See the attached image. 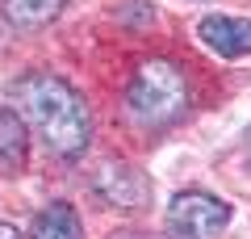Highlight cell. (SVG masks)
<instances>
[{
    "instance_id": "7a4b0ae2",
    "label": "cell",
    "mask_w": 251,
    "mask_h": 239,
    "mask_svg": "<svg viewBox=\"0 0 251 239\" xmlns=\"http://www.w3.org/2000/svg\"><path fill=\"white\" fill-rule=\"evenodd\" d=\"M126 109L138 126H172L188 109V80L168 59H143L126 84Z\"/></svg>"
},
{
    "instance_id": "277c9868",
    "label": "cell",
    "mask_w": 251,
    "mask_h": 239,
    "mask_svg": "<svg viewBox=\"0 0 251 239\" xmlns=\"http://www.w3.org/2000/svg\"><path fill=\"white\" fill-rule=\"evenodd\" d=\"M92 189L100 193V202L122 206V210H134L151 197V180L143 168L126 164V159H100L97 172H92Z\"/></svg>"
},
{
    "instance_id": "30bf717a",
    "label": "cell",
    "mask_w": 251,
    "mask_h": 239,
    "mask_svg": "<svg viewBox=\"0 0 251 239\" xmlns=\"http://www.w3.org/2000/svg\"><path fill=\"white\" fill-rule=\"evenodd\" d=\"M247 168H251V134H247Z\"/></svg>"
},
{
    "instance_id": "3957f363",
    "label": "cell",
    "mask_w": 251,
    "mask_h": 239,
    "mask_svg": "<svg viewBox=\"0 0 251 239\" xmlns=\"http://www.w3.org/2000/svg\"><path fill=\"white\" fill-rule=\"evenodd\" d=\"M168 227H172L176 239H218L230 227V206L222 197H214V193L184 189L168 206Z\"/></svg>"
},
{
    "instance_id": "ba28073f",
    "label": "cell",
    "mask_w": 251,
    "mask_h": 239,
    "mask_svg": "<svg viewBox=\"0 0 251 239\" xmlns=\"http://www.w3.org/2000/svg\"><path fill=\"white\" fill-rule=\"evenodd\" d=\"M63 9H67V0H4V4H0L4 21L17 26V30H42V26H50Z\"/></svg>"
},
{
    "instance_id": "9c48e42d",
    "label": "cell",
    "mask_w": 251,
    "mask_h": 239,
    "mask_svg": "<svg viewBox=\"0 0 251 239\" xmlns=\"http://www.w3.org/2000/svg\"><path fill=\"white\" fill-rule=\"evenodd\" d=\"M0 239H21V231L13 222H0Z\"/></svg>"
},
{
    "instance_id": "6da1fadb",
    "label": "cell",
    "mask_w": 251,
    "mask_h": 239,
    "mask_svg": "<svg viewBox=\"0 0 251 239\" xmlns=\"http://www.w3.org/2000/svg\"><path fill=\"white\" fill-rule=\"evenodd\" d=\"M13 97H17L21 122L34 126L59 159H80L88 151L92 114L72 84H63L59 76H46V71H34L13 84Z\"/></svg>"
},
{
    "instance_id": "5b68a950",
    "label": "cell",
    "mask_w": 251,
    "mask_h": 239,
    "mask_svg": "<svg viewBox=\"0 0 251 239\" xmlns=\"http://www.w3.org/2000/svg\"><path fill=\"white\" fill-rule=\"evenodd\" d=\"M197 38L218 59H247L251 55V21L230 13H205L197 21Z\"/></svg>"
},
{
    "instance_id": "8992f818",
    "label": "cell",
    "mask_w": 251,
    "mask_h": 239,
    "mask_svg": "<svg viewBox=\"0 0 251 239\" xmlns=\"http://www.w3.org/2000/svg\"><path fill=\"white\" fill-rule=\"evenodd\" d=\"M25 155H29L25 122H21L17 109H4V105H0V172H4V177L21 172V168H25Z\"/></svg>"
},
{
    "instance_id": "52a82bcc",
    "label": "cell",
    "mask_w": 251,
    "mask_h": 239,
    "mask_svg": "<svg viewBox=\"0 0 251 239\" xmlns=\"http://www.w3.org/2000/svg\"><path fill=\"white\" fill-rule=\"evenodd\" d=\"M29 239H84L80 214L67 202H50L46 210H38L34 227H29Z\"/></svg>"
}]
</instances>
